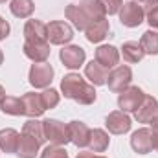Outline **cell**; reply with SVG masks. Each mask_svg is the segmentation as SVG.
<instances>
[{
    "label": "cell",
    "instance_id": "74e56055",
    "mask_svg": "<svg viewBox=\"0 0 158 158\" xmlns=\"http://www.w3.org/2000/svg\"><path fill=\"white\" fill-rule=\"evenodd\" d=\"M4 98H6V90H4V86L0 85V101H2Z\"/></svg>",
    "mask_w": 158,
    "mask_h": 158
},
{
    "label": "cell",
    "instance_id": "d6a6232c",
    "mask_svg": "<svg viewBox=\"0 0 158 158\" xmlns=\"http://www.w3.org/2000/svg\"><path fill=\"white\" fill-rule=\"evenodd\" d=\"M138 4H140V7H142L145 13H149L151 9H155L158 6V0H140Z\"/></svg>",
    "mask_w": 158,
    "mask_h": 158
},
{
    "label": "cell",
    "instance_id": "e575fe53",
    "mask_svg": "<svg viewBox=\"0 0 158 158\" xmlns=\"http://www.w3.org/2000/svg\"><path fill=\"white\" fill-rule=\"evenodd\" d=\"M76 158H105V156L94 155L92 151H81V153H77V156H76Z\"/></svg>",
    "mask_w": 158,
    "mask_h": 158
},
{
    "label": "cell",
    "instance_id": "6da1fadb",
    "mask_svg": "<svg viewBox=\"0 0 158 158\" xmlns=\"http://www.w3.org/2000/svg\"><path fill=\"white\" fill-rule=\"evenodd\" d=\"M61 90L64 98L77 101L79 105H92L96 101L94 85H88L79 74H68L61 81Z\"/></svg>",
    "mask_w": 158,
    "mask_h": 158
},
{
    "label": "cell",
    "instance_id": "5bb4252c",
    "mask_svg": "<svg viewBox=\"0 0 158 158\" xmlns=\"http://www.w3.org/2000/svg\"><path fill=\"white\" fill-rule=\"evenodd\" d=\"M68 131H70V142H72L76 147H86V145H88L90 129L86 127V123L74 119V121L68 123Z\"/></svg>",
    "mask_w": 158,
    "mask_h": 158
},
{
    "label": "cell",
    "instance_id": "f1b7e54d",
    "mask_svg": "<svg viewBox=\"0 0 158 158\" xmlns=\"http://www.w3.org/2000/svg\"><path fill=\"white\" fill-rule=\"evenodd\" d=\"M40 99H42L44 109H53V107H57V105H59L61 96H59V92H57L55 88H48V90L40 92Z\"/></svg>",
    "mask_w": 158,
    "mask_h": 158
},
{
    "label": "cell",
    "instance_id": "ffe728a7",
    "mask_svg": "<svg viewBox=\"0 0 158 158\" xmlns=\"http://www.w3.org/2000/svg\"><path fill=\"white\" fill-rule=\"evenodd\" d=\"M109 143H110V138H109V134L103 129L90 131V138H88V145L86 147L92 153H103V151H107Z\"/></svg>",
    "mask_w": 158,
    "mask_h": 158
},
{
    "label": "cell",
    "instance_id": "d590c367",
    "mask_svg": "<svg viewBox=\"0 0 158 158\" xmlns=\"http://www.w3.org/2000/svg\"><path fill=\"white\" fill-rule=\"evenodd\" d=\"M153 132V149L158 151V131H151Z\"/></svg>",
    "mask_w": 158,
    "mask_h": 158
},
{
    "label": "cell",
    "instance_id": "ac0fdd59",
    "mask_svg": "<svg viewBox=\"0 0 158 158\" xmlns=\"http://www.w3.org/2000/svg\"><path fill=\"white\" fill-rule=\"evenodd\" d=\"M85 76L88 77V81H90L94 86H101V85L107 83L109 72H107V68H103V66L94 59V61H90V63L85 66Z\"/></svg>",
    "mask_w": 158,
    "mask_h": 158
},
{
    "label": "cell",
    "instance_id": "7c38bea8",
    "mask_svg": "<svg viewBox=\"0 0 158 158\" xmlns=\"http://www.w3.org/2000/svg\"><path fill=\"white\" fill-rule=\"evenodd\" d=\"M158 114V101L156 98H153V96H147L145 94V98H143V101H142V105L134 110V118L138 123H151L155 116Z\"/></svg>",
    "mask_w": 158,
    "mask_h": 158
},
{
    "label": "cell",
    "instance_id": "4dcf8cb0",
    "mask_svg": "<svg viewBox=\"0 0 158 158\" xmlns=\"http://www.w3.org/2000/svg\"><path fill=\"white\" fill-rule=\"evenodd\" d=\"M103 9H105V15H116L119 13L121 6H123V0H98Z\"/></svg>",
    "mask_w": 158,
    "mask_h": 158
},
{
    "label": "cell",
    "instance_id": "8fae6325",
    "mask_svg": "<svg viewBox=\"0 0 158 158\" xmlns=\"http://www.w3.org/2000/svg\"><path fill=\"white\" fill-rule=\"evenodd\" d=\"M105 125H107V129L112 132V134H125V132H129L131 131V118L127 116V112H123V110H114V112H110L107 119H105Z\"/></svg>",
    "mask_w": 158,
    "mask_h": 158
},
{
    "label": "cell",
    "instance_id": "5b68a950",
    "mask_svg": "<svg viewBox=\"0 0 158 158\" xmlns=\"http://www.w3.org/2000/svg\"><path fill=\"white\" fill-rule=\"evenodd\" d=\"M131 81H132V70L125 64L114 66L107 76L109 90H112V92H123L127 86H131Z\"/></svg>",
    "mask_w": 158,
    "mask_h": 158
},
{
    "label": "cell",
    "instance_id": "30bf717a",
    "mask_svg": "<svg viewBox=\"0 0 158 158\" xmlns=\"http://www.w3.org/2000/svg\"><path fill=\"white\" fill-rule=\"evenodd\" d=\"M131 147L138 155H147L153 151V132L151 129H138L131 136Z\"/></svg>",
    "mask_w": 158,
    "mask_h": 158
},
{
    "label": "cell",
    "instance_id": "f546056e",
    "mask_svg": "<svg viewBox=\"0 0 158 158\" xmlns=\"http://www.w3.org/2000/svg\"><path fill=\"white\" fill-rule=\"evenodd\" d=\"M40 158H68V153L64 151L63 145H48L44 147V151L40 153Z\"/></svg>",
    "mask_w": 158,
    "mask_h": 158
},
{
    "label": "cell",
    "instance_id": "d6986e66",
    "mask_svg": "<svg viewBox=\"0 0 158 158\" xmlns=\"http://www.w3.org/2000/svg\"><path fill=\"white\" fill-rule=\"evenodd\" d=\"M109 30H110V24L107 19H101V20H96L92 22L86 30H85V35L90 42H101L109 35Z\"/></svg>",
    "mask_w": 158,
    "mask_h": 158
},
{
    "label": "cell",
    "instance_id": "9a60e30c",
    "mask_svg": "<svg viewBox=\"0 0 158 158\" xmlns=\"http://www.w3.org/2000/svg\"><path fill=\"white\" fill-rule=\"evenodd\" d=\"M22 103H24V114L30 118H39L46 110L42 105L40 94H37V92H26L22 96Z\"/></svg>",
    "mask_w": 158,
    "mask_h": 158
},
{
    "label": "cell",
    "instance_id": "cb8c5ba5",
    "mask_svg": "<svg viewBox=\"0 0 158 158\" xmlns=\"http://www.w3.org/2000/svg\"><path fill=\"white\" fill-rule=\"evenodd\" d=\"M121 55H123V59L127 63H140L145 57V52H143V48H142L140 42L129 40V42H125L121 46Z\"/></svg>",
    "mask_w": 158,
    "mask_h": 158
},
{
    "label": "cell",
    "instance_id": "ba28073f",
    "mask_svg": "<svg viewBox=\"0 0 158 158\" xmlns=\"http://www.w3.org/2000/svg\"><path fill=\"white\" fill-rule=\"evenodd\" d=\"M22 52L33 63H46L52 50H50V44L46 40H26L22 46Z\"/></svg>",
    "mask_w": 158,
    "mask_h": 158
},
{
    "label": "cell",
    "instance_id": "277c9868",
    "mask_svg": "<svg viewBox=\"0 0 158 158\" xmlns=\"http://www.w3.org/2000/svg\"><path fill=\"white\" fill-rule=\"evenodd\" d=\"M143 19H145V11H143V9L140 7V4L134 2V0L125 2V4L121 6V9H119V20H121V24L127 26V28H138V26L143 22Z\"/></svg>",
    "mask_w": 158,
    "mask_h": 158
},
{
    "label": "cell",
    "instance_id": "8d00e7d4",
    "mask_svg": "<svg viewBox=\"0 0 158 158\" xmlns=\"http://www.w3.org/2000/svg\"><path fill=\"white\" fill-rule=\"evenodd\" d=\"M151 127H153V131H158V114L155 116V119L151 121Z\"/></svg>",
    "mask_w": 158,
    "mask_h": 158
},
{
    "label": "cell",
    "instance_id": "e0dca14e",
    "mask_svg": "<svg viewBox=\"0 0 158 158\" xmlns=\"http://www.w3.org/2000/svg\"><path fill=\"white\" fill-rule=\"evenodd\" d=\"M40 149V143L35 140V138H31L30 134H20L19 136V145H17V153L15 155H19L20 158H35V155L39 153Z\"/></svg>",
    "mask_w": 158,
    "mask_h": 158
},
{
    "label": "cell",
    "instance_id": "2e32d148",
    "mask_svg": "<svg viewBox=\"0 0 158 158\" xmlns=\"http://www.w3.org/2000/svg\"><path fill=\"white\" fill-rule=\"evenodd\" d=\"M64 15H66V19L77 28L79 31H85L92 22H90V19L86 17V13L81 9V6L79 4H68L66 6V9H64Z\"/></svg>",
    "mask_w": 158,
    "mask_h": 158
},
{
    "label": "cell",
    "instance_id": "f35d334b",
    "mask_svg": "<svg viewBox=\"0 0 158 158\" xmlns=\"http://www.w3.org/2000/svg\"><path fill=\"white\" fill-rule=\"evenodd\" d=\"M4 63V53H2V48H0V64Z\"/></svg>",
    "mask_w": 158,
    "mask_h": 158
},
{
    "label": "cell",
    "instance_id": "3957f363",
    "mask_svg": "<svg viewBox=\"0 0 158 158\" xmlns=\"http://www.w3.org/2000/svg\"><path fill=\"white\" fill-rule=\"evenodd\" d=\"M46 39L50 40V44L63 46L74 39V30L64 20H53V22L46 24Z\"/></svg>",
    "mask_w": 158,
    "mask_h": 158
},
{
    "label": "cell",
    "instance_id": "8992f818",
    "mask_svg": "<svg viewBox=\"0 0 158 158\" xmlns=\"http://www.w3.org/2000/svg\"><path fill=\"white\" fill-rule=\"evenodd\" d=\"M143 98H145V94H143L142 88H138V86H127L123 92H119L118 107L123 112H134L142 105Z\"/></svg>",
    "mask_w": 158,
    "mask_h": 158
},
{
    "label": "cell",
    "instance_id": "44dd1931",
    "mask_svg": "<svg viewBox=\"0 0 158 158\" xmlns=\"http://www.w3.org/2000/svg\"><path fill=\"white\" fill-rule=\"evenodd\" d=\"M24 39L26 40H48L46 39V24L37 19H30L24 26Z\"/></svg>",
    "mask_w": 158,
    "mask_h": 158
},
{
    "label": "cell",
    "instance_id": "603a6c76",
    "mask_svg": "<svg viewBox=\"0 0 158 158\" xmlns=\"http://www.w3.org/2000/svg\"><path fill=\"white\" fill-rule=\"evenodd\" d=\"M0 110L7 116H22L24 114V103L22 98H15V96H6L0 101Z\"/></svg>",
    "mask_w": 158,
    "mask_h": 158
},
{
    "label": "cell",
    "instance_id": "4316f807",
    "mask_svg": "<svg viewBox=\"0 0 158 158\" xmlns=\"http://www.w3.org/2000/svg\"><path fill=\"white\" fill-rule=\"evenodd\" d=\"M22 132H24V134H30L31 138H35L40 145L46 142V138H44V129H42V121H37L35 118L28 119V121L24 123Z\"/></svg>",
    "mask_w": 158,
    "mask_h": 158
},
{
    "label": "cell",
    "instance_id": "484cf974",
    "mask_svg": "<svg viewBox=\"0 0 158 158\" xmlns=\"http://www.w3.org/2000/svg\"><path fill=\"white\" fill-rule=\"evenodd\" d=\"M9 9L15 17L19 19H28L31 17V13L35 11V4L33 0H11L9 4Z\"/></svg>",
    "mask_w": 158,
    "mask_h": 158
},
{
    "label": "cell",
    "instance_id": "4fadbf2b",
    "mask_svg": "<svg viewBox=\"0 0 158 158\" xmlns=\"http://www.w3.org/2000/svg\"><path fill=\"white\" fill-rule=\"evenodd\" d=\"M96 61L103 66V68H114L118 66L119 61V52L116 46H110V44H103L96 50Z\"/></svg>",
    "mask_w": 158,
    "mask_h": 158
},
{
    "label": "cell",
    "instance_id": "836d02e7",
    "mask_svg": "<svg viewBox=\"0 0 158 158\" xmlns=\"http://www.w3.org/2000/svg\"><path fill=\"white\" fill-rule=\"evenodd\" d=\"M9 35V24L7 20H4V17H0V40H4Z\"/></svg>",
    "mask_w": 158,
    "mask_h": 158
},
{
    "label": "cell",
    "instance_id": "ab89813d",
    "mask_svg": "<svg viewBox=\"0 0 158 158\" xmlns=\"http://www.w3.org/2000/svg\"><path fill=\"white\" fill-rule=\"evenodd\" d=\"M4 2H6V0H0V4H4Z\"/></svg>",
    "mask_w": 158,
    "mask_h": 158
},
{
    "label": "cell",
    "instance_id": "7402d4cb",
    "mask_svg": "<svg viewBox=\"0 0 158 158\" xmlns=\"http://www.w3.org/2000/svg\"><path fill=\"white\" fill-rule=\"evenodd\" d=\"M19 132L15 129H2L0 131V151L4 153H17V145H19Z\"/></svg>",
    "mask_w": 158,
    "mask_h": 158
},
{
    "label": "cell",
    "instance_id": "83f0119b",
    "mask_svg": "<svg viewBox=\"0 0 158 158\" xmlns=\"http://www.w3.org/2000/svg\"><path fill=\"white\" fill-rule=\"evenodd\" d=\"M140 44H142V48H143L145 53H149V55H158V31L147 30V31L142 35Z\"/></svg>",
    "mask_w": 158,
    "mask_h": 158
},
{
    "label": "cell",
    "instance_id": "52a82bcc",
    "mask_svg": "<svg viewBox=\"0 0 158 158\" xmlns=\"http://www.w3.org/2000/svg\"><path fill=\"white\" fill-rule=\"evenodd\" d=\"M53 79V68L48 63H35L30 68V83L35 88H46Z\"/></svg>",
    "mask_w": 158,
    "mask_h": 158
},
{
    "label": "cell",
    "instance_id": "1f68e13d",
    "mask_svg": "<svg viewBox=\"0 0 158 158\" xmlns=\"http://www.w3.org/2000/svg\"><path fill=\"white\" fill-rule=\"evenodd\" d=\"M147 22H149L151 30H158V6L147 13Z\"/></svg>",
    "mask_w": 158,
    "mask_h": 158
},
{
    "label": "cell",
    "instance_id": "7a4b0ae2",
    "mask_svg": "<svg viewBox=\"0 0 158 158\" xmlns=\"http://www.w3.org/2000/svg\"><path fill=\"white\" fill-rule=\"evenodd\" d=\"M42 129H44V138L52 145H66L70 142L68 125H64L59 119H42Z\"/></svg>",
    "mask_w": 158,
    "mask_h": 158
},
{
    "label": "cell",
    "instance_id": "d4e9b609",
    "mask_svg": "<svg viewBox=\"0 0 158 158\" xmlns=\"http://www.w3.org/2000/svg\"><path fill=\"white\" fill-rule=\"evenodd\" d=\"M79 6L86 13V17L90 19V22H96V20L105 19V9H103V6L98 0H83Z\"/></svg>",
    "mask_w": 158,
    "mask_h": 158
},
{
    "label": "cell",
    "instance_id": "9c48e42d",
    "mask_svg": "<svg viewBox=\"0 0 158 158\" xmlns=\"http://www.w3.org/2000/svg\"><path fill=\"white\" fill-rule=\"evenodd\" d=\"M59 57H61V61H63V64H64L66 68L76 70V68H79V66L85 63L86 53H85V50H83L81 46L70 44V46H64V48L61 50Z\"/></svg>",
    "mask_w": 158,
    "mask_h": 158
}]
</instances>
